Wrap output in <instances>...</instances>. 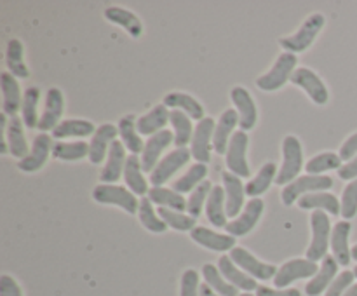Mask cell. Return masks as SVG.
<instances>
[{
  "label": "cell",
  "instance_id": "681fc988",
  "mask_svg": "<svg viewBox=\"0 0 357 296\" xmlns=\"http://www.w3.org/2000/svg\"><path fill=\"white\" fill-rule=\"evenodd\" d=\"M180 296H201V284H199V274L194 268L183 272L180 282Z\"/></svg>",
  "mask_w": 357,
  "mask_h": 296
},
{
  "label": "cell",
  "instance_id": "91938a15",
  "mask_svg": "<svg viewBox=\"0 0 357 296\" xmlns=\"http://www.w3.org/2000/svg\"><path fill=\"white\" fill-rule=\"evenodd\" d=\"M239 296H253V295H251V293H243V295H239Z\"/></svg>",
  "mask_w": 357,
  "mask_h": 296
},
{
  "label": "cell",
  "instance_id": "f907efd6",
  "mask_svg": "<svg viewBox=\"0 0 357 296\" xmlns=\"http://www.w3.org/2000/svg\"><path fill=\"white\" fill-rule=\"evenodd\" d=\"M354 270H344L342 274H338V277L335 279L333 284L328 288L326 295L324 296H344L345 291L354 284Z\"/></svg>",
  "mask_w": 357,
  "mask_h": 296
},
{
  "label": "cell",
  "instance_id": "7402d4cb",
  "mask_svg": "<svg viewBox=\"0 0 357 296\" xmlns=\"http://www.w3.org/2000/svg\"><path fill=\"white\" fill-rule=\"evenodd\" d=\"M239 124V114L234 108H229V110L223 111L220 115L218 122H216L215 134H213V148L216 150V153L223 155L227 153V148H229V143L234 136V129Z\"/></svg>",
  "mask_w": 357,
  "mask_h": 296
},
{
  "label": "cell",
  "instance_id": "8992f818",
  "mask_svg": "<svg viewBox=\"0 0 357 296\" xmlns=\"http://www.w3.org/2000/svg\"><path fill=\"white\" fill-rule=\"evenodd\" d=\"M333 187V180L330 176H298L295 181L286 185L281 198L284 205H293L296 201L307 194H316L321 190H330Z\"/></svg>",
  "mask_w": 357,
  "mask_h": 296
},
{
  "label": "cell",
  "instance_id": "4dcf8cb0",
  "mask_svg": "<svg viewBox=\"0 0 357 296\" xmlns=\"http://www.w3.org/2000/svg\"><path fill=\"white\" fill-rule=\"evenodd\" d=\"M124 180L128 185L129 190L135 195H149L150 188L146 183L145 176H143V167H142V159L138 155H129L126 159V167H124Z\"/></svg>",
  "mask_w": 357,
  "mask_h": 296
},
{
  "label": "cell",
  "instance_id": "f546056e",
  "mask_svg": "<svg viewBox=\"0 0 357 296\" xmlns=\"http://www.w3.org/2000/svg\"><path fill=\"white\" fill-rule=\"evenodd\" d=\"M206 216L216 228H223L229 225L227 221V205H225V188L222 185L213 187L209 194L208 202H206Z\"/></svg>",
  "mask_w": 357,
  "mask_h": 296
},
{
  "label": "cell",
  "instance_id": "d6986e66",
  "mask_svg": "<svg viewBox=\"0 0 357 296\" xmlns=\"http://www.w3.org/2000/svg\"><path fill=\"white\" fill-rule=\"evenodd\" d=\"M126 148L122 145V141L115 139L112 143L110 150H108L107 162H105L103 169H101L100 180L105 185H114L121 180V176H124V167H126Z\"/></svg>",
  "mask_w": 357,
  "mask_h": 296
},
{
  "label": "cell",
  "instance_id": "7c38bea8",
  "mask_svg": "<svg viewBox=\"0 0 357 296\" xmlns=\"http://www.w3.org/2000/svg\"><path fill=\"white\" fill-rule=\"evenodd\" d=\"M216 122L215 118L204 117L197 125H195L194 136H192L190 152L197 162L208 164L211 159V145L213 134H215Z\"/></svg>",
  "mask_w": 357,
  "mask_h": 296
},
{
  "label": "cell",
  "instance_id": "60d3db41",
  "mask_svg": "<svg viewBox=\"0 0 357 296\" xmlns=\"http://www.w3.org/2000/svg\"><path fill=\"white\" fill-rule=\"evenodd\" d=\"M38 101H40V91L38 87H28L23 93V104H21V115H23L24 127H38Z\"/></svg>",
  "mask_w": 357,
  "mask_h": 296
},
{
  "label": "cell",
  "instance_id": "30bf717a",
  "mask_svg": "<svg viewBox=\"0 0 357 296\" xmlns=\"http://www.w3.org/2000/svg\"><path fill=\"white\" fill-rule=\"evenodd\" d=\"M190 157L192 152L188 148H174L173 152L167 153L164 159H160L155 169L150 173V183H152V187H162L164 183H167V180L173 174H176L190 160Z\"/></svg>",
  "mask_w": 357,
  "mask_h": 296
},
{
  "label": "cell",
  "instance_id": "74e56055",
  "mask_svg": "<svg viewBox=\"0 0 357 296\" xmlns=\"http://www.w3.org/2000/svg\"><path fill=\"white\" fill-rule=\"evenodd\" d=\"M96 132V127L91 120H82V118H68L61 120V124L52 131V136L56 139L63 138H86Z\"/></svg>",
  "mask_w": 357,
  "mask_h": 296
},
{
  "label": "cell",
  "instance_id": "f6af8a7d",
  "mask_svg": "<svg viewBox=\"0 0 357 296\" xmlns=\"http://www.w3.org/2000/svg\"><path fill=\"white\" fill-rule=\"evenodd\" d=\"M344 160L340 159V155L335 152H324L319 153V155L312 157L309 162L305 164V169L309 174H323L326 171H333V169H340L344 166Z\"/></svg>",
  "mask_w": 357,
  "mask_h": 296
},
{
  "label": "cell",
  "instance_id": "7dc6e473",
  "mask_svg": "<svg viewBox=\"0 0 357 296\" xmlns=\"http://www.w3.org/2000/svg\"><path fill=\"white\" fill-rule=\"evenodd\" d=\"M211 190H213L211 181H208V180L202 181V183L199 185V187L195 188L194 192H192L190 197H188V201H187V215H190L192 218L197 219L199 216H201L202 208H204L206 202H208Z\"/></svg>",
  "mask_w": 357,
  "mask_h": 296
},
{
  "label": "cell",
  "instance_id": "5bb4252c",
  "mask_svg": "<svg viewBox=\"0 0 357 296\" xmlns=\"http://www.w3.org/2000/svg\"><path fill=\"white\" fill-rule=\"evenodd\" d=\"M265 209V202L261 198H251L246 204L244 211L241 212V216H237L236 219L229 221V225L225 226L227 232L234 237H243L246 233H250L251 230L257 226L258 219L261 218Z\"/></svg>",
  "mask_w": 357,
  "mask_h": 296
},
{
  "label": "cell",
  "instance_id": "c3c4849f",
  "mask_svg": "<svg viewBox=\"0 0 357 296\" xmlns=\"http://www.w3.org/2000/svg\"><path fill=\"white\" fill-rule=\"evenodd\" d=\"M357 215V180L351 181L342 194V218L351 221Z\"/></svg>",
  "mask_w": 357,
  "mask_h": 296
},
{
  "label": "cell",
  "instance_id": "44dd1931",
  "mask_svg": "<svg viewBox=\"0 0 357 296\" xmlns=\"http://www.w3.org/2000/svg\"><path fill=\"white\" fill-rule=\"evenodd\" d=\"M0 86H2V108L3 115L14 118L17 117V111L21 110L23 104V94H21V87L17 84L16 77L9 72L0 73Z\"/></svg>",
  "mask_w": 357,
  "mask_h": 296
},
{
  "label": "cell",
  "instance_id": "603a6c76",
  "mask_svg": "<svg viewBox=\"0 0 357 296\" xmlns=\"http://www.w3.org/2000/svg\"><path fill=\"white\" fill-rule=\"evenodd\" d=\"M223 188H225V205L227 216L236 218L244 205V195H246V185H243L239 176L230 171L223 173Z\"/></svg>",
  "mask_w": 357,
  "mask_h": 296
},
{
  "label": "cell",
  "instance_id": "8fae6325",
  "mask_svg": "<svg viewBox=\"0 0 357 296\" xmlns=\"http://www.w3.org/2000/svg\"><path fill=\"white\" fill-rule=\"evenodd\" d=\"M291 82L295 86L302 87L309 94L310 100L316 104H319V107H324L330 101V93H328L326 84L321 80V77L314 70L305 68V66L303 68H296L295 73L291 75Z\"/></svg>",
  "mask_w": 357,
  "mask_h": 296
},
{
  "label": "cell",
  "instance_id": "2e32d148",
  "mask_svg": "<svg viewBox=\"0 0 357 296\" xmlns=\"http://www.w3.org/2000/svg\"><path fill=\"white\" fill-rule=\"evenodd\" d=\"M230 98H232V103L236 104L237 114H239L241 131L246 132L250 131V129H253L258 120V111L250 91L243 86H236L232 91H230Z\"/></svg>",
  "mask_w": 357,
  "mask_h": 296
},
{
  "label": "cell",
  "instance_id": "836d02e7",
  "mask_svg": "<svg viewBox=\"0 0 357 296\" xmlns=\"http://www.w3.org/2000/svg\"><path fill=\"white\" fill-rule=\"evenodd\" d=\"M298 205L302 209H321V211H326L333 216L342 215V201H338L337 195L328 194V192L303 195L298 201Z\"/></svg>",
  "mask_w": 357,
  "mask_h": 296
},
{
  "label": "cell",
  "instance_id": "cb8c5ba5",
  "mask_svg": "<svg viewBox=\"0 0 357 296\" xmlns=\"http://www.w3.org/2000/svg\"><path fill=\"white\" fill-rule=\"evenodd\" d=\"M338 261L335 260V256H326L323 260L319 272L307 282L305 293L307 296H319L321 293L328 291L331 284H333L335 279L338 277Z\"/></svg>",
  "mask_w": 357,
  "mask_h": 296
},
{
  "label": "cell",
  "instance_id": "bcb514c9",
  "mask_svg": "<svg viewBox=\"0 0 357 296\" xmlns=\"http://www.w3.org/2000/svg\"><path fill=\"white\" fill-rule=\"evenodd\" d=\"M159 216L164 219L167 226L178 230V232H192L195 228V218H192L190 215H185V212L173 211V209L167 208H159Z\"/></svg>",
  "mask_w": 357,
  "mask_h": 296
},
{
  "label": "cell",
  "instance_id": "4316f807",
  "mask_svg": "<svg viewBox=\"0 0 357 296\" xmlns=\"http://www.w3.org/2000/svg\"><path fill=\"white\" fill-rule=\"evenodd\" d=\"M169 114L166 104H157L153 107L149 114L142 115V117L136 120V127H138V132L143 136H153L157 132L164 131V127L169 122Z\"/></svg>",
  "mask_w": 357,
  "mask_h": 296
},
{
  "label": "cell",
  "instance_id": "8d00e7d4",
  "mask_svg": "<svg viewBox=\"0 0 357 296\" xmlns=\"http://www.w3.org/2000/svg\"><path fill=\"white\" fill-rule=\"evenodd\" d=\"M169 122L174 129V145L176 148H187L188 143H192V136H194V125H192V118L187 114L180 110H171Z\"/></svg>",
  "mask_w": 357,
  "mask_h": 296
},
{
  "label": "cell",
  "instance_id": "9c48e42d",
  "mask_svg": "<svg viewBox=\"0 0 357 296\" xmlns=\"http://www.w3.org/2000/svg\"><path fill=\"white\" fill-rule=\"evenodd\" d=\"M232 258L234 263L239 268H243L248 275H251L253 279H260V281H268V279H274L278 274V267L271 263H264V261L258 260L255 254H251L250 251L244 249V247L236 246L229 254Z\"/></svg>",
  "mask_w": 357,
  "mask_h": 296
},
{
  "label": "cell",
  "instance_id": "52a82bcc",
  "mask_svg": "<svg viewBox=\"0 0 357 296\" xmlns=\"http://www.w3.org/2000/svg\"><path fill=\"white\" fill-rule=\"evenodd\" d=\"M248 145H250V138L244 131L234 132L232 139L227 148V167L232 174L239 178H248L251 174L250 164H248Z\"/></svg>",
  "mask_w": 357,
  "mask_h": 296
},
{
  "label": "cell",
  "instance_id": "7bdbcfd3",
  "mask_svg": "<svg viewBox=\"0 0 357 296\" xmlns=\"http://www.w3.org/2000/svg\"><path fill=\"white\" fill-rule=\"evenodd\" d=\"M202 275H204L206 284H208L211 289H215L218 295H222V296H239V295H237L236 286L230 284V282L227 281V279L222 275L220 268H216L215 265L206 263L204 267H202Z\"/></svg>",
  "mask_w": 357,
  "mask_h": 296
},
{
  "label": "cell",
  "instance_id": "4fadbf2b",
  "mask_svg": "<svg viewBox=\"0 0 357 296\" xmlns=\"http://www.w3.org/2000/svg\"><path fill=\"white\" fill-rule=\"evenodd\" d=\"M171 143H174V132L164 131L157 132V134L150 136L145 143V148L142 153V167L143 173H152L157 167V164L160 162V155L164 153V150L169 148Z\"/></svg>",
  "mask_w": 357,
  "mask_h": 296
},
{
  "label": "cell",
  "instance_id": "ee69618b",
  "mask_svg": "<svg viewBox=\"0 0 357 296\" xmlns=\"http://www.w3.org/2000/svg\"><path fill=\"white\" fill-rule=\"evenodd\" d=\"M139 221H142V225L145 226L149 232H153V233H162L167 230V225L164 223V219L160 218L159 212L153 211V205H152V201H150L149 197H142L139 198Z\"/></svg>",
  "mask_w": 357,
  "mask_h": 296
},
{
  "label": "cell",
  "instance_id": "e0dca14e",
  "mask_svg": "<svg viewBox=\"0 0 357 296\" xmlns=\"http://www.w3.org/2000/svg\"><path fill=\"white\" fill-rule=\"evenodd\" d=\"M65 110V100L58 87H51L45 94V104L44 111H42L40 122H38V129L42 132L54 131L59 124H61V115Z\"/></svg>",
  "mask_w": 357,
  "mask_h": 296
},
{
  "label": "cell",
  "instance_id": "ffe728a7",
  "mask_svg": "<svg viewBox=\"0 0 357 296\" xmlns=\"http://www.w3.org/2000/svg\"><path fill=\"white\" fill-rule=\"evenodd\" d=\"M352 225L347 219H342L331 230V251H333L335 260L342 267H349L352 261V247H349V237H351Z\"/></svg>",
  "mask_w": 357,
  "mask_h": 296
},
{
  "label": "cell",
  "instance_id": "f1b7e54d",
  "mask_svg": "<svg viewBox=\"0 0 357 296\" xmlns=\"http://www.w3.org/2000/svg\"><path fill=\"white\" fill-rule=\"evenodd\" d=\"M136 120H138V118L131 114L124 115V117L119 120V136H121L122 145L126 146V150L131 152V155L143 153V148H145L142 134H139L138 127H136Z\"/></svg>",
  "mask_w": 357,
  "mask_h": 296
},
{
  "label": "cell",
  "instance_id": "7a4b0ae2",
  "mask_svg": "<svg viewBox=\"0 0 357 296\" xmlns=\"http://www.w3.org/2000/svg\"><path fill=\"white\" fill-rule=\"evenodd\" d=\"M324 23H326V20H324L323 14H312V16H309L303 21L302 28H300L295 35L282 37L281 40H279V44H281V47L284 49L286 52H291V54L307 51V49L312 45V42L316 40L317 33L324 28Z\"/></svg>",
  "mask_w": 357,
  "mask_h": 296
},
{
  "label": "cell",
  "instance_id": "6f0895ef",
  "mask_svg": "<svg viewBox=\"0 0 357 296\" xmlns=\"http://www.w3.org/2000/svg\"><path fill=\"white\" fill-rule=\"evenodd\" d=\"M344 296H357V284H352L351 288H349L347 291H345Z\"/></svg>",
  "mask_w": 357,
  "mask_h": 296
},
{
  "label": "cell",
  "instance_id": "3957f363",
  "mask_svg": "<svg viewBox=\"0 0 357 296\" xmlns=\"http://www.w3.org/2000/svg\"><path fill=\"white\" fill-rule=\"evenodd\" d=\"M282 166L279 169L275 183L278 185H289L296 180L300 171L303 169V148L302 143L296 136H286L282 141Z\"/></svg>",
  "mask_w": 357,
  "mask_h": 296
},
{
  "label": "cell",
  "instance_id": "d4e9b609",
  "mask_svg": "<svg viewBox=\"0 0 357 296\" xmlns=\"http://www.w3.org/2000/svg\"><path fill=\"white\" fill-rule=\"evenodd\" d=\"M119 134V127L114 124H103L96 129L93 139L89 143V160L93 164H101L105 157H108L112 143L115 141V136Z\"/></svg>",
  "mask_w": 357,
  "mask_h": 296
},
{
  "label": "cell",
  "instance_id": "b9f144b4",
  "mask_svg": "<svg viewBox=\"0 0 357 296\" xmlns=\"http://www.w3.org/2000/svg\"><path fill=\"white\" fill-rule=\"evenodd\" d=\"M52 157L65 162H75L84 157H89V145L86 141H56L52 145Z\"/></svg>",
  "mask_w": 357,
  "mask_h": 296
},
{
  "label": "cell",
  "instance_id": "d590c367",
  "mask_svg": "<svg viewBox=\"0 0 357 296\" xmlns=\"http://www.w3.org/2000/svg\"><path fill=\"white\" fill-rule=\"evenodd\" d=\"M146 197L152 201V204H159V208L173 209V211H187V201L181 194H178L173 188H164V187H152L150 188Z\"/></svg>",
  "mask_w": 357,
  "mask_h": 296
},
{
  "label": "cell",
  "instance_id": "db71d44e",
  "mask_svg": "<svg viewBox=\"0 0 357 296\" xmlns=\"http://www.w3.org/2000/svg\"><path fill=\"white\" fill-rule=\"evenodd\" d=\"M255 296H302V293L296 288L289 289H272L267 286H258L257 295Z\"/></svg>",
  "mask_w": 357,
  "mask_h": 296
},
{
  "label": "cell",
  "instance_id": "9a60e30c",
  "mask_svg": "<svg viewBox=\"0 0 357 296\" xmlns=\"http://www.w3.org/2000/svg\"><path fill=\"white\" fill-rule=\"evenodd\" d=\"M52 145H54V143H52L49 134L40 132V134L35 136L30 153H28L23 160L17 162L20 171H23V173H35V171L42 169V167L45 166V162H47L49 155L52 153Z\"/></svg>",
  "mask_w": 357,
  "mask_h": 296
},
{
  "label": "cell",
  "instance_id": "1f68e13d",
  "mask_svg": "<svg viewBox=\"0 0 357 296\" xmlns=\"http://www.w3.org/2000/svg\"><path fill=\"white\" fill-rule=\"evenodd\" d=\"M105 17H107L110 23L119 24L121 28H124L132 38L142 37L143 33V24L139 21V17L135 13L128 9H122V7H107L105 9Z\"/></svg>",
  "mask_w": 357,
  "mask_h": 296
},
{
  "label": "cell",
  "instance_id": "277c9868",
  "mask_svg": "<svg viewBox=\"0 0 357 296\" xmlns=\"http://www.w3.org/2000/svg\"><path fill=\"white\" fill-rule=\"evenodd\" d=\"M296 63H298L296 54H291V52H282V54L275 59L271 72L258 77L257 87L258 89L265 91V93H272V91L281 89L288 80H291V75L295 73Z\"/></svg>",
  "mask_w": 357,
  "mask_h": 296
},
{
  "label": "cell",
  "instance_id": "5b68a950",
  "mask_svg": "<svg viewBox=\"0 0 357 296\" xmlns=\"http://www.w3.org/2000/svg\"><path fill=\"white\" fill-rule=\"evenodd\" d=\"M93 198L98 204L117 205L129 215L139 211L138 197L131 190H126L124 187H119V185H98L93 190Z\"/></svg>",
  "mask_w": 357,
  "mask_h": 296
},
{
  "label": "cell",
  "instance_id": "e575fe53",
  "mask_svg": "<svg viewBox=\"0 0 357 296\" xmlns=\"http://www.w3.org/2000/svg\"><path fill=\"white\" fill-rule=\"evenodd\" d=\"M6 63L9 73H13L16 79H28L30 77V70H28L26 63H24V47L17 38H10L7 42Z\"/></svg>",
  "mask_w": 357,
  "mask_h": 296
},
{
  "label": "cell",
  "instance_id": "ba28073f",
  "mask_svg": "<svg viewBox=\"0 0 357 296\" xmlns=\"http://www.w3.org/2000/svg\"><path fill=\"white\" fill-rule=\"evenodd\" d=\"M319 272V265L316 261H310L307 258H295L282 265L274 277L275 288H288L293 282L300 279H309Z\"/></svg>",
  "mask_w": 357,
  "mask_h": 296
},
{
  "label": "cell",
  "instance_id": "94428289",
  "mask_svg": "<svg viewBox=\"0 0 357 296\" xmlns=\"http://www.w3.org/2000/svg\"><path fill=\"white\" fill-rule=\"evenodd\" d=\"M354 275H356V279H357V265H356V268H354Z\"/></svg>",
  "mask_w": 357,
  "mask_h": 296
},
{
  "label": "cell",
  "instance_id": "11a10c76",
  "mask_svg": "<svg viewBox=\"0 0 357 296\" xmlns=\"http://www.w3.org/2000/svg\"><path fill=\"white\" fill-rule=\"evenodd\" d=\"M338 176L345 181L357 180V155L354 157V159L349 160V162H345L344 166L338 169Z\"/></svg>",
  "mask_w": 357,
  "mask_h": 296
},
{
  "label": "cell",
  "instance_id": "680465c9",
  "mask_svg": "<svg viewBox=\"0 0 357 296\" xmlns=\"http://www.w3.org/2000/svg\"><path fill=\"white\" fill-rule=\"evenodd\" d=\"M352 260L357 261V244L356 246H352Z\"/></svg>",
  "mask_w": 357,
  "mask_h": 296
},
{
  "label": "cell",
  "instance_id": "6da1fadb",
  "mask_svg": "<svg viewBox=\"0 0 357 296\" xmlns=\"http://www.w3.org/2000/svg\"><path fill=\"white\" fill-rule=\"evenodd\" d=\"M310 226H312V242L307 247V260L319 261L328 256V247L331 244V221L326 211H316L310 215Z\"/></svg>",
  "mask_w": 357,
  "mask_h": 296
},
{
  "label": "cell",
  "instance_id": "484cf974",
  "mask_svg": "<svg viewBox=\"0 0 357 296\" xmlns=\"http://www.w3.org/2000/svg\"><path fill=\"white\" fill-rule=\"evenodd\" d=\"M218 268H220V272H222L223 277H225L230 284L236 286L237 289H243L244 293H251V291H257L258 289L257 279H253L251 275H248L243 268L237 267L230 256L220 258Z\"/></svg>",
  "mask_w": 357,
  "mask_h": 296
},
{
  "label": "cell",
  "instance_id": "ac0fdd59",
  "mask_svg": "<svg viewBox=\"0 0 357 296\" xmlns=\"http://www.w3.org/2000/svg\"><path fill=\"white\" fill-rule=\"evenodd\" d=\"M190 237L199 246L206 247V249L218 251V253L232 251L237 246V240L234 235H230V233H218L215 230L206 228V226H195L190 232Z\"/></svg>",
  "mask_w": 357,
  "mask_h": 296
},
{
  "label": "cell",
  "instance_id": "f35d334b",
  "mask_svg": "<svg viewBox=\"0 0 357 296\" xmlns=\"http://www.w3.org/2000/svg\"><path fill=\"white\" fill-rule=\"evenodd\" d=\"M275 178H278V166L274 162H267L260 171H258L257 176L246 185V194L250 197L258 198L261 194L271 188V185L274 183Z\"/></svg>",
  "mask_w": 357,
  "mask_h": 296
},
{
  "label": "cell",
  "instance_id": "816d5d0a",
  "mask_svg": "<svg viewBox=\"0 0 357 296\" xmlns=\"http://www.w3.org/2000/svg\"><path fill=\"white\" fill-rule=\"evenodd\" d=\"M0 296H23L16 279H13L7 274L0 277Z\"/></svg>",
  "mask_w": 357,
  "mask_h": 296
},
{
  "label": "cell",
  "instance_id": "ab89813d",
  "mask_svg": "<svg viewBox=\"0 0 357 296\" xmlns=\"http://www.w3.org/2000/svg\"><path fill=\"white\" fill-rule=\"evenodd\" d=\"M208 176V166L206 164H194L183 176L178 178L176 181H173V190H176L178 194H188V192H194L202 181H206L204 178Z\"/></svg>",
  "mask_w": 357,
  "mask_h": 296
},
{
  "label": "cell",
  "instance_id": "f5cc1de1",
  "mask_svg": "<svg viewBox=\"0 0 357 296\" xmlns=\"http://www.w3.org/2000/svg\"><path fill=\"white\" fill-rule=\"evenodd\" d=\"M340 159L344 160V162H349L351 159H354V157L357 155V132H354V134L349 136L347 139L344 141V145L340 146Z\"/></svg>",
  "mask_w": 357,
  "mask_h": 296
},
{
  "label": "cell",
  "instance_id": "d6a6232c",
  "mask_svg": "<svg viewBox=\"0 0 357 296\" xmlns=\"http://www.w3.org/2000/svg\"><path fill=\"white\" fill-rule=\"evenodd\" d=\"M164 104L173 108V110L183 111V114H187L194 120L201 122L204 118V107L194 96L187 93H169L164 98Z\"/></svg>",
  "mask_w": 357,
  "mask_h": 296
},
{
  "label": "cell",
  "instance_id": "9f6ffc18",
  "mask_svg": "<svg viewBox=\"0 0 357 296\" xmlns=\"http://www.w3.org/2000/svg\"><path fill=\"white\" fill-rule=\"evenodd\" d=\"M201 296H222V295H218V293H216L215 289H211L204 282V284H201Z\"/></svg>",
  "mask_w": 357,
  "mask_h": 296
},
{
  "label": "cell",
  "instance_id": "83f0119b",
  "mask_svg": "<svg viewBox=\"0 0 357 296\" xmlns=\"http://www.w3.org/2000/svg\"><path fill=\"white\" fill-rule=\"evenodd\" d=\"M6 143L9 146L10 155L16 159L23 160L28 155V143L24 136V122L23 118L14 117L9 120V125L6 129Z\"/></svg>",
  "mask_w": 357,
  "mask_h": 296
}]
</instances>
